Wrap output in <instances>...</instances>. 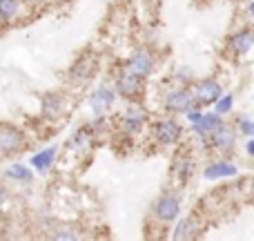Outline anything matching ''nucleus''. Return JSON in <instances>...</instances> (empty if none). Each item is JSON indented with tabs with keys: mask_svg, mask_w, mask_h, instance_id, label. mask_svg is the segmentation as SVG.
<instances>
[{
	"mask_svg": "<svg viewBox=\"0 0 254 241\" xmlns=\"http://www.w3.org/2000/svg\"><path fill=\"white\" fill-rule=\"evenodd\" d=\"M27 150V136L16 125H0V157H13Z\"/></svg>",
	"mask_w": 254,
	"mask_h": 241,
	"instance_id": "nucleus-1",
	"label": "nucleus"
},
{
	"mask_svg": "<svg viewBox=\"0 0 254 241\" xmlns=\"http://www.w3.org/2000/svg\"><path fill=\"white\" fill-rule=\"evenodd\" d=\"M163 103H165V110L172 112V114H188V112L196 105L194 94L190 92V89H183V87L167 92V96Z\"/></svg>",
	"mask_w": 254,
	"mask_h": 241,
	"instance_id": "nucleus-2",
	"label": "nucleus"
},
{
	"mask_svg": "<svg viewBox=\"0 0 254 241\" xmlns=\"http://www.w3.org/2000/svg\"><path fill=\"white\" fill-rule=\"evenodd\" d=\"M181 134H183V127L170 116L154 123V139L161 145H176L181 141Z\"/></svg>",
	"mask_w": 254,
	"mask_h": 241,
	"instance_id": "nucleus-3",
	"label": "nucleus"
},
{
	"mask_svg": "<svg viewBox=\"0 0 254 241\" xmlns=\"http://www.w3.org/2000/svg\"><path fill=\"white\" fill-rule=\"evenodd\" d=\"M125 72H129V74H134V76H140V79H147L154 72V56L147 49H136L125 61Z\"/></svg>",
	"mask_w": 254,
	"mask_h": 241,
	"instance_id": "nucleus-4",
	"label": "nucleus"
},
{
	"mask_svg": "<svg viewBox=\"0 0 254 241\" xmlns=\"http://www.w3.org/2000/svg\"><path fill=\"white\" fill-rule=\"evenodd\" d=\"M114 101H116V92L112 87H107V85H101V87H96L92 94H89V98H87L89 110H92L96 116H105L107 112L112 110Z\"/></svg>",
	"mask_w": 254,
	"mask_h": 241,
	"instance_id": "nucleus-5",
	"label": "nucleus"
},
{
	"mask_svg": "<svg viewBox=\"0 0 254 241\" xmlns=\"http://www.w3.org/2000/svg\"><path fill=\"white\" fill-rule=\"evenodd\" d=\"M143 89H145L143 79L129 74V72H125V74H121L119 79H116V94H121L127 101H138Z\"/></svg>",
	"mask_w": 254,
	"mask_h": 241,
	"instance_id": "nucleus-6",
	"label": "nucleus"
},
{
	"mask_svg": "<svg viewBox=\"0 0 254 241\" xmlns=\"http://www.w3.org/2000/svg\"><path fill=\"white\" fill-rule=\"evenodd\" d=\"M179 215H181V203L174 194H163V197H158V201L154 203V217H156L161 224H172Z\"/></svg>",
	"mask_w": 254,
	"mask_h": 241,
	"instance_id": "nucleus-7",
	"label": "nucleus"
},
{
	"mask_svg": "<svg viewBox=\"0 0 254 241\" xmlns=\"http://www.w3.org/2000/svg\"><path fill=\"white\" fill-rule=\"evenodd\" d=\"M194 101L196 105H212L221 98V83L214 79H205V80H198L194 85Z\"/></svg>",
	"mask_w": 254,
	"mask_h": 241,
	"instance_id": "nucleus-8",
	"label": "nucleus"
},
{
	"mask_svg": "<svg viewBox=\"0 0 254 241\" xmlns=\"http://www.w3.org/2000/svg\"><path fill=\"white\" fill-rule=\"evenodd\" d=\"M94 70H96V56H94V54H83V56L71 65L69 79L74 80L76 85H83V83H87V80L92 79Z\"/></svg>",
	"mask_w": 254,
	"mask_h": 241,
	"instance_id": "nucleus-9",
	"label": "nucleus"
},
{
	"mask_svg": "<svg viewBox=\"0 0 254 241\" xmlns=\"http://www.w3.org/2000/svg\"><path fill=\"white\" fill-rule=\"evenodd\" d=\"M145 121H147L145 110L138 105V103H131V105L125 110L123 119H121V127H123L125 134H138V132L143 130Z\"/></svg>",
	"mask_w": 254,
	"mask_h": 241,
	"instance_id": "nucleus-10",
	"label": "nucleus"
},
{
	"mask_svg": "<svg viewBox=\"0 0 254 241\" xmlns=\"http://www.w3.org/2000/svg\"><path fill=\"white\" fill-rule=\"evenodd\" d=\"M40 107H43V116L45 119H58V116H63V112L67 110L65 105V96L58 92H49L43 96V103H40Z\"/></svg>",
	"mask_w": 254,
	"mask_h": 241,
	"instance_id": "nucleus-11",
	"label": "nucleus"
},
{
	"mask_svg": "<svg viewBox=\"0 0 254 241\" xmlns=\"http://www.w3.org/2000/svg\"><path fill=\"white\" fill-rule=\"evenodd\" d=\"M94 136H96V132H94L92 125H80L78 130L71 134L69 145L74 150H78V152H87V150L92 148V143H94Z\"/></svg>",
	"mask_w": 254,
	"mask_h": 241,
	"instance_id": "nucleus-12",
	"label": "nucleus"
},
{
	"mask_svg": "<svg viewBox=\"0 0 254 241\" xmlns=\"http://www.w3.org/2000/svg\"><path fill=\"white\" fill-rule=\"evenodd\" d=\"M254 47V29H239L237 34L230 38V49H232L234 54H248L250 49Z\"/></svg>",
	"mask_w": 254,
	"mask_h": 241,
	"instance_id": "nucleus-13",
	"label": "nucleus"
},
{
	"mask_svg": "<svg viewBox=\"0 0 254 241\" xmlns=\"http://www.w3.org/2000/svg\"><path fill=\"white\" fill-rule=\"evenodd\" d=\"M234 141H237V134H234L232 127L221 125L219 130L212 132V145H214L219 152H230L234 148Z\"/></svg>",
	"mask_w": 254,
	"mask_h": 241,
	"instance_id": "nucleus-14",
	"label": "nucleus"
},
{
	"mask_svg": "<svg viewBox=\"0 0 254 241\" xmlns=\"http://www.w3.org/2000/svg\"><path fill=\"white\" fill-rule=\"evenodd\" d=\"M56 154H58V148L52 145V148H45L40 152H36L34 157H29V163L36 172H47L54 165V161H56Z\"/></svg>",
	"mask_w": 254,
	"mask_h": 241,
	"instance_id": "nucleus-15",
	"label": "nucleus"
},
{
	"mask_svg": "<svg viewBox=\"0 0 254 241\" xmlns=\"http://www.w3.org/2000/svg\"><path fill=\"white\" fill-rule=\"evenodd\" d=\"M234 174H239L237 165H232V163H228V161L212 163V165H207V167H205V172H203V176H205L207 181L225 179V176H234Z\"/></svg>",
	"mask_w": 254,
	"mask_h": 241,
	"instance_id": "nucleus-16",
	"label": "nucleus"
},
{
	"mask_svg": "<svg viewBox=\"0 0 254 241\" xmlns=\"http://www.w3.org/2000/svg\"><path fill=\"white\" fill-rule=\"evenodd\" d=\"M221 125H223V121H221L219 112H214V114H203L201 121L194 123V132H196L198 136H205V134H212L214 130H219Z\"/></svg>",
	"mask_w": 254,
	"mask_h": 241,
	"instance_id": "nucleus-17",
	"label": "nucleus"
},
{
	"mask_svg": "<svg viewBox=\"0 0 254 241\" xmlns=\"http://www.w3.org/2000/svg\"><path fill=\"white\" fill-rule=\"evenodd\" d=\"M4 176H7L9 181H16V183H31V181H34V172L27 165H22V163H11V165L4 170Z\"/></svg>",
	"mask_w": 254,
	"mask_h": 241,
	"instance_id": "nucleus-18",
	"label": "nucleus"
},
{
	"mask_svg": "<svg viewBox=\"0 0 254 241\" xmlns=\"http://www.w3.org/2000/svg\"><path fill=\"white\" fill-rule=\"evenodd\" d=\"M196 233H198V224H196V219L194 217H188V219H181L179 224H176V228H174V233H172V237L174 239H192V237H196Z\"/></svg>",
	"mask_w": 254,
	"mask_h": 241,
	"instance_id": "nucleus-19",
	"label": "nucleus"
},
{
	"mask_svg": "<svg viewBox=\"0 0 254 241\" xmlns=\"http://www.w3.org/2000/svg\"><path fill=\"white\" fill-rule=\"evenodd\" d=\"M20 13V0H0V22H9Z\"/></svg>",
	"mask_w": 254,
	"mask_h": 241,
	"instance_id": "nucleus-20",
	"label": "nucleus"
},
{
	"mask_svg": "<svg viewBox=\"0 0 254 241\" xmlns=\"http://www.w3.org/2000/svg\"><path fill=\"white\" fill-rule=\"evenodd\" d=\"M192 170H194V163L190 161L188 157H185V159H179V165H176V176H179L181 181H188L190 174H192Z\"/></svg>",
	"mask_w": 254,
	"mask_h": 241,
	"instance_id": "nucleus-21",
	"label": "nucleus"
},
{
	"mask_svg": "<svg viewBox=\"0 0 254 241\" xmlns=\"http://www.w3.org/2000/svg\"><path fill=\"white\" fill-rule=\"evenodd\" d=\"M232 103H234V98L230 96V94H225V96H221L219 101L214 103V105H216V112H219L221 116H223V114H228V112L232 110Z\"/></svg>",
	"mask_w": 254,
	"mask_h": 241,
	"instance_id": "nucleus-22",
	"label": "nucleus"
},
{
	"mask_svg": "<svg viewBox=\"0 0 254 241\" xmlns=\"http://www.w3.org/2000/svg\"><path fill=\"white\" fill-rule=\"evenodd\" d=\"M52 237H54V239H76L78 235H76L74 230H58V233H54Z\"/></svg>",
	"mask_w": 254,
	"mask_h": 241,
	"instance_id": "nucleus-23",
	"label": "nucleus"
},
{
	"mask_svg": "<svg viewBox=\"0 0 254 241\" xmlns=\"http://www.w3.org/2000/svg\"><path fill=\"white\" fill-rule=\"evenodd\" d=\"M241 132L243 134H248V136H254V123L252 121H241Z\"/></svg>",
	"mask_w": 254,
	"mask_h": 241,
	"instance_id": "nucleus-24",
	"label": "nucleus"
},
{
	"mask_svg": "<svg viewBox=\"0 0 254 241\" xmlns=\"http://www.w3.org/2000/svg\"><path fill=\"white\" fill-rule=\"evenodd\" d=\"M201 112H192V110H190L188 112V119H190V123H192V125H194V123H198V121H201Z\"/></svg>",
	"mask_w": 254,
	"mask_h": 241,
	"instance_id": "nucleus-25",
	"label": "nucleus"
},
{
	"mask_svg": "<svg viewBox=\"0 0 254 241\" xmlns=\"http://www.w3.org/2000/svg\"><path fill=\"white\" fill-rule=\"evenodd\" d=\"M246 150H248V154H250V157H254V139H252V141H248Z\"/></svg>",
	"mask_w": 254,
	"mask_h": 241,
	"instance_id": "nucleus-26",
	"label": "nucleus"
},
{
	"mask_svg": "<svg viewBox=\"0 0 254 241\" xmlns=\"http://www.w3.org/2000/svg\"><path fill=\"white\" fill-rule=\"evenodd\" d=\"M4 199H7V188H4V185L0 183V203H2Z\"/></svg>",
	"mask_w": 254,
	"mask_h": 241,
	"instance_id": "nucleus-27",
	"label": "nucleus"
},
{
	"mask_svg": "<svg viewBox=\"0 0 254 241\" xmlns=\"http://www.w3.org/2000/svg\"><path fill=\"white\" fill-rule=\"evenodd\" d=\"M250 13L254 16V2H250Z\"/></svg>",
	"mask_w": 254,
	"mask_h": 241,
	"instance_id": "nucleus-28",
	"label": "nucleus"
}]
</instances>
